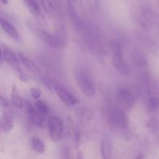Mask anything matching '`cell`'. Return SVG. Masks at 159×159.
<instances>
[{"label": "cell", "instance_id": "1", "mask_svg": "<svg viewBox=\"0 0 159 159\" xmlns=\"http://www.w3.org/2000/svg\"><path fill=\"white\" fill-rule=\"evenodd\" d=\"M110 48L112 52V66L123 75H129L131 73L130 67L125 61L121 43L118 40H113L110 43Z\"/></svg>", "mask_w": 159, "mask_h": 159}, {"label": "cell", "instance_id": "2", "mask_svg": "<svg viewBox=\"0 0 159 159\" xmlns=\"http://www.w3.org/2000/svg\"><path fill=\"white\" fill-rule=\"evenodd\" d=\"M26 26L34 37L38 38L41 41H44L46 44L49 45L51 48H60L63 46V42L60 38L47 32L46 30L36 25L34 22L28 20L26 22Z\"/></svg>", "mask_w": 159, "mask_h": 159}, {"label": "cell", "instance_id": "3", "mask_svg": "<svg viewBox=\"0 0 159 159\" xmlns=\"http://www.w3.org/2000/svg\"><path fill=\"white\" fill-rule=\"evenodd\" d=\"M76 81L83 94L87 98H93L96 94V85L90 73L85 70H79L76 73Z\"/></svg>", "mask_w": 159, "mask_h": 159}, {"label": "cell", "instance_id": "4", "mask_svg": "<svg viewBox=\"0 0 159 159\" xmlns=\"http://www.w3.org/2000/svg\"><path fill=\"white\" fill-rule=\"evenodd\" d=\"M107 122L113 128L125 130L129 125V117L126 112L113 107L108 111Z\"/></svg>", "mask_w": 159, "mask_h": 159}, {"label": "cell", "instance_id": "5", "mask_svg": "<svg viewBox=\"0 0 159 159\" xmlns=\"http://www.w3.org/2000/svg\"><path fill=\"white\" fill-rule=\"evenodd\" d=\"M50 138L55 143H57L62 138L64 134V126L62 120L56 116H51L48 120Z\"/></svg>", "mask_w": 159, "mask_h": 159}, {"label": "cell", "instance_id": "6", "mask_svg": "<svg viewBox=\"0 0 159 159\" xmlns=\"http://www.w3.org/2000/svg\"><path fill=\"white\" fill-rule=\"evenodd\" d=\"M118 102L125 110H130L135 106V97L132 92L128 89H122L117 93Z\"/></svg>", "mask_w": 159, "mask_h": 159}, {"label": "cell", "instance_id": "7", "mask_svg": "<svg viewBox=\"0 0 159 159\" xmlns=\"http://www.w3.org/2000/svg\"><path fill=\"white\" fill-rule=\"evenodd\" d=\"M55 89L56 94L59 96L60 100L67 107H73L79 103V100L77 98L73 93H70L68 89H66L65 87L61 86V85H56L55 87Z\"/></svg>", "mask_w": 159, "mask_h": 159}, {"label": "cell", "instance_id": "8", "mask_svg": "<svg viewBox=\"0 0 159 159\" xmlns=\"http://www.w3.org/2000/svg\"><path fill=\"white\" fill-rule=\"evenodd\" d=\"M2 54L4 61H6L15 70L17 74L20 72L21 71H23L21 67H20L19 58L16 55L15 53L10 49V48L8 47L6 44H2Z\"/></svg>", "mask_w": 159, "mask_h": 159}, {"label": "cell", "instance_id": "9", "mask_svg": "<svg viewBox=\"0 0 159 159\" xmlns=\"http://www.w3.org/2000/svg\"><path fill=\"white\" fill-rule=\"evenodd\" d=\"M67 12H68L69 16H70L75 28L78 30H81L84 29L85 24H84V21L80 18L79 15L73 6V2L71 0H67Z\"/></svg>", "mask_w": 159, "mask_h": 159}, {"label": "cell", "instance_id": "10", "mask_svg": "<svg viewBox=\"0 0 159 159\" xmlns=\"http://www.w3.org/2000/svg\"><path fill=\"white\" fill-rule=\"evenodd\" d=\"M26 112L27 114L28 118L30 120L38 127H42L45 122V116L41 115L36 110L34 107L31 106V104H26Z\"/></svg>", "mask_w": 159, "mask_h": 159}, {"label": "cell", "instance_id": "11", "mask_svg": "<svg viewBox=\"0 0 159 159\" xmlns=\"http://www.w3.org/2000/svg\"><path fill=\"white\" fill-rule=\"evenodd\" d=\"M100 151L102 159H115L112 141L108 137H104L101 140Z\"/></svg>", "mask_w": 159, "mask_h": 159}, {"label": "cell", "instance_id": "12", "mask_svg": "<svg viewBox=\"0 0 159 159\" xmlns=\"http://www.w3.org/2000/svg\"><path fill=\"white\" fill-rule=\"evenodd\" d=\"M14 126L13 118L9 113H3L0 116V134L9 133Z\"/></svg>", "mask_w": 159, "mask_h": 159}, {"label": "cell", "instance_id": "13", "mask_svg": "<svg viewBox=\"0 0 159 159\" xmlns=\"http://www.w3.org/2000/svg\"><path fill=\"white\" fill-rule=\"evenodd\" d=\"M0 26L11 38L17 39L19 37L18 31L17 30L15 26L5 18L0 17Z\"/></svg>", "mask_w": 159, "mask_h": 159}, {"label": "cell", "instance_id": "14", "mask_svg": "<svg viewBox=\"0 0 159 159\" xmlns=\"http://www.w3.org/2000/svg\"><path fill=\"white\" fill-rule=\"evenodd\" d=\"M19 58L28 71H31L34 74H39L41 72L40 68L37 67V65L31 59H30L26 54H23V53H19Z\"/></svg>", "mask_w": 159, "mask_h": 159}, {"label": "cell", "instance_id": "15", "mask_svg": "<svg viewBox=\"0 0 159 159\" xmlns=\"http://www.w3.org/2000/svg\"><path fill=\"white\" fill-rule=\"evenodd\" d=\"M23 2L26 5L31 13L39 20H44V17L42 16L40 6H38V3L36 0H23Z\"/></svg>", "mask_w": 159, "mask_h": 159}, {"label": "cell", "instance_id": "16", "mask_svg": "<svg viewBox=\"0 0 159 159\" xmlns=\"http://www.w3.org/2000/svg\"><path fill=\"white\" fill-rule=\"evenodd\" d=\"M11 101L16 108L21 110L23 107V101L20 96L19 90L15 85H12V90H11Z\"/></svg>", "mask_w": 159, "mask_h": 159}, {"label": "cell", "instance_id": "17", "mask_svg": "<svg viewBox=\"0 0 159 159\" xmlns=\"http://www.w3.org/2000/svg\"><path fill=\"white\" fill-rule=\"evenodd\" d=\"M76 115L80 120L84 124H85L86 122H89L93 118L92 110L88 108H85V107H81V108L78 109L76 111Z\"/></svg>", "mask_w": 159, "mask_h": 159}, {"label": "cell", "instance_id": "18", "mask_svg": "<svg viewBox=\"0 0 159 159\" xmlns=\"http://www.w3.org/2000/svg\"><path fill=\"white\" fill-rule=\"evenodd\" d=\"M31 147L34 152L39 154H43L45 152V145L43 141L38 137H33L31 139Z\"/></svg>", "mask_w": 159, "mask_h": 159}, {"label": "cell", "instance_id": "19", "mask_svg": "<svg viewBox=\"0 0 159 159\" xmlns=\"http://www.w3.org/2000/svg\"><path fill=\"white\" fill-rule=\"evenodd\" d=\"M34 108L43 116H48V113H49V108L48 107V104L41 99L36 100V102H34Z\"/></svg>", "mask_w": 159, "mask_h": 159}, {"label": "cell", "instance_id": "20", "mask_svg": "<svg viewBox=\"0 0 159 159\" xmlns=\"http://www.w3.org/2000/svg\"><path fill=\"white\" fill-rule=\"evenodd\" d=\"M132 59L133 63L138 66H145L147 65V60L144 56L139 51H134L132 54Z\"/></svg>", "mask_w": 159, "mask_h": 159}, {"label": "cell", "instance_id": "21", "mask_svg": "<svg viewBox=\"0 0 159 159\" xmlns=\"http://www.w3.org/2000/svg\"><path fill=\"white\" fill-rule=\"evenodd\" d=\"M147 109L151 112H156L159 110V96H151L147 100Z\"/></svg>", "mask_w": 159, "mask_h": 159}, {"label": "cell", "instance_id": "22", "mask_svg": "<svg viewBox=\"0 0 159 159\" xmlns=\"http://www.w3.org/2000/svg\"><path fill=\"white\" fill-rule=\"evenodd\" d=\"M40 2L45 12H51L53 9V5L51 0H40Z\"/></svg>", "mask_w": 159, "mask_h": 159}, {"label": "cell", "instance_id": "23", "mask_svg": "<svg viewBox=\"0 0 159 159\" xmlns=\"http://www.w3.org/2000/svg\"><path fill=\"white\" fill-rule=\"evenodd\" d=\"M30 93H31V96L36 100L39 99L41 96V90L37 87H31L30 89Z\"/></svg>", "mask_w": 159, "mask_h": 159}, {"label": "cell", "instance_id": "24", "mask_svg": "<svg viewBox=\"0 0 159 159\" xmlns=\"http://www.w3.org/2000/svg\"><path fill=\"white\" fill-rule=\"evenodd\" d=\"M67 128H68L69 133L71 134L72 135L73 134V133L75 132V130H76V127L74 126V122H73V118L70 116H67Z\"/></svg>", "mask_w": 159, "mask_h": 159}, {"label": "cell", "instance_id": "25", "mask_svg": "<svg viewBox=\"0 0 159 159\" xmlns=\"http://www.w3.org/2000/svg\"><path fill=\"white\" fill-rule=\"evenodd\" d=\"M17 75H18V78L20 79V80L21 81V82H26V81H28V79H29L27 75H26L23 71H21L20 72L17 73Z\"/></svg>", "mask_w": 159, "mask_h": 159}, {"label": "cell", "instance_id": "26", "mask_svg": "<svg viewBox=\"0 0 159 159\" xmlns=\"http://www.w3.org/2000/svg\"><path fill=\"white\" fill-rule=\"evenodd\" d=\"M62 156H63V159H73V157L71 155V152H70V150L66 148L63 150L62 152Z\"/></svg>", "mask_w": 159, "mask_h": 159}, {"label": "cell", "instance_id": "27", "mask_svg": "<svg viewBox=\"0 0 159 159\" xmlns=\"http://www.w3.org/2000/svg\"><path fill=\"white\" fill-rule=\"evenodd\" d=\"M0 107H9V101L3 97L1 94H0Z\"/></svg>", "mask_w": 159, "mask_h": 159}, {"label": "cell", "instance_id": "28", "mask_svg": "<svg viewBox=\"0 0 159 159\" xmlns=\"http://www.w3.org/2000/svg\"><path fill=\"white\" fill-rule=\"evenodd\" d=\"M76 159H84V154L81 151H80L79 152L77 153V155H76Z\"/></svg>", "mask_w": 159, "mask_h": 159}, {"label": "cell", "instance_id": "29", "mask_svg": "<svg viewBox=\"0 0 159 159\" xmlns=\"http://www.w3.org/2000/svg\"><path fill=\"white\" fill-rule=\"evenodd\" d=\"M3 61H4V58H3V54H2V49L0 47V65L3 63Z\"/></svg>", "mask_w": 159, "mask_h": 159}, {"label": "cell", "instance_id": "30", "mask_svg": "<svg viewBox=\"0 0 159 159\" xmlns=\"http://www.w3.org/2000/svg\"><path fill=\"white\" fill-rule=\"evenodd\" d=\"M135 159H144V155H142V154H140V155H138L136 157Z\"/></svg>", "mask_w": 159, "mask_h": 159}, {"label": "cell", "instance_id": "31", "mask_svg": "<svg viewBox=\"0 0 159 159\" xmlns=\"http://www.w3.org/2000/svg\"><path fill=\"white\" fill-rule=\"evenodd\" d=\"M0 2H1L3 5H7L9 0H0Z\"/></svg>", "mask_w": 159, "mask_h": 159}, {"label": "cell", "instance_id": "32", "mask_svg": "<svg viewBox=\"0 0 159 159\" xmlns=\"http://www.w3.org/2000/svg\"><path fill=\"white\" fill-rule=\"evenodd\" d=\"M71 1L73 2H76V1H77V0H71Z\"/></svg>", "mask_w": 159, "mask_h": 159}, {"label": "cell", "instance_id": "33", "mask_svg": "<svg viewBox=\"0 0 159 159\" xmlns=\"http://www.w3.org/2000/svg\"><path fill=\"white\" fill-rule=\"evenodd\" d=\"M95 1H98V0H95Z\"/></svg>", "mask_w": 159, "mask_h": 159}]
</instances>
